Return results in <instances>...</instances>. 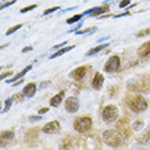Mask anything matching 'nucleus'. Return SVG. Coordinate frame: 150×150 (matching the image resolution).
Returning a JSON list of instances; mask_svg holds the SVG:
<instances>
[{
	"label": "nucleus",
	"instance_id": "nucleus-1",
	"mask_svg": "<svg viewBox=\"0 0 150 150\" xmlns=\"http://www.w3.org/2000/svg\"><path fill=\"white\" fill-rule=\"evenodd\" d=\"M127 88L134 92L147 93L150 91V73H144L136 76L127 83Z\"/></svg>",
	"mask_w": 150,
	"mask_h": 150
},
{
	"label": "nucleus",
	"instance_id": "nucleus-2",
	"mask_svg": "<svg viewBox=\"0 0 150 150\" xmlns=\"http://www.w3.org/2000/svg\"><path fill=\"white\" fill-rule=\"evenodd\" d=\"M102 138L106 145L112 148L119 147L125 143V137L123 134L113 129L105 130L102 134Z\"/></svg>",
	"mask_w": 150,
	"mask_h": 150
},
{
	"label": "nucleus",
	"instance_id": "nucleus-3",
	"mask_svg": "<svg viewBox=\"0 0 150 150\" xmlns=\"http://www.w3.org/2000/svg\"><path fill=\"white\" fill-rule=\"evenodd\" d=\"M127 104L130 109L136 113L142 112L148 108L147 101L140 94L128 100Z\"/></svg>",
	"mask_w": 150,
	"mask_h": 150
},
{
	"label": "nucleus",
	"instance_id": "nucleus-4",
	"mask_svg": "<svg viewBox=\"0 0 150 150\" xmlns=\"http://www.w3.org/2000/svg\"><path fill=\"white\" fill-rule=\"evenodd\" d=\"M93 125V121L88 116L77 117L73 122V127L77 132L84 134L91 130Z\"/></svg>",
	"mask_w": 150,
	"mask_h": 150
},
{
	"label": "nucleus",
	"instance_id": "nucleus-5",
	"mask_svg": "<svg viewBox=\"0 0 150 150\" xmlns=\"http://www.w3.org/2000/svg\"><path fill=\"white\" fill-rule=\"evenodd\" d=\"M116 129L123 134L126 139L129 138L132 136V127H130V120L128 117H122L116 123Z\"/></svg>",
	"mask_w": 150,
	"mask_h": 150
},
{
	"label": "nucleus",
	"instance_id": "nucleus-6",
	"mask_svg": "<svg viewBox=\"0 0 150 150\" xmlns=\"http://www.w3.org/2000/svg\"><path fill=\"white\" fill-rule=\"evenodd\" d=\"M119 116V109L114 105L105 106L102 112V119L107 123H111L116 121Z\"/></svg>",
	"mask_w": 150,
	"mask_h": 150
},
{
	"label": "nucleus",
	"instance_id": "nucleus-7",
	"mask_svg": "<svg viewBox=\"0 0 150 150\" xmlns=\"http://www.w3.org/2000/svg\"><path fill=\"white\" fill-rule=\"evenodd\" d=\"M79 145V140L76 136L67 134L63 137L59 144L60 150H75Z\"/></svg>",
	"mask_w": 150,
	"mask_h": 150
},
{
	"label": "nucleus",
	"instance_id": "nucleus-8",
	"mask_svg": "<svg viewBox=\"0 0 150 150\" xmlns=\"http://www.w3.org/2000/svg\"><path fill=\"white\" fill-rule=\"evenodd\" d=\"M40 128L39 127L31 128L28 130L25 135V142L28 146H35L37 145V141L39 139Z\"/></svg>",
	"mask_w": 150,
	"mask_h": 150
},
{
	"label": "nucleus",
	"instance_id": "nucleus-9",
	"mask_svg": "<svg viewBox=\"0 0 150 150\" xmlns=\"http://www.w3.org/2000/svg\"><path fill=\"white\" fill-rule=\"evenodd\" d=\"M120 58L117 55H113L108 59L104 66V71L108 73L115 72L120 68Z\"/></svg>",
	"mask_w": 150,
	"mask_h": 150
},
{
	"label": "nucleus",
	"instance_id": "nucleus-10",
	"mask_svg": "<svg viewBox=\"0 0 150 150\" xmlns=\"http://www.w3.org/2000/svg\"><path fill=\"white\" fill-rule=\"evenodd\" d=\"M64 108L69 113H75L79 108V100L75 97H69L64 102Z\"/></svg>",
	"mask_w": 150,
	"mask_h": 150
},
{
	"label": "nucleus",
	"instance_id": "nucleus-11",
	"mask_svg": "<svg viewBox=\"0 0 150 150\" xmlns=\"http://www.w3.org/2000/svg\"><path fill=\"white\" fill-rule=\"evenodd\" d=\"M60 129H61V125L59 122L57 120H54L46 123L42 127V130L43 133L47 134H55L59 132Z\"/></svg>",
	"mask_w": 150,
	"mask_h": 150
},
{
	"label": "nucleus",
	"instance_id": "nucleus-12",
	"mask_svg": "<svg viewBox=\"0 0 150 150\" xmlns=\"http://www.w3.org/2000/svg\"><path fill=\"white\" fill-rule=\"evenodd\" d=\"M15 138V134L13 130H3L0 135L1 147H5L9 145Z\"/></svg>",
	"mask_w": 150,
	"mask_h": 150
},
{
	"label": "nucleus",
	"instance_id": "nucleus-13",
	"mask_svg": "<svg viewBox=\"0 0 150 150\" xmlns=\"http://www.w3.org/2000/svg\"><path fill=\"white\" fill-rule=\"evenodd\" d=\"M87 69H88V67L86 65L77 67L76 69H75L70 72V76L73 78L75 80L79 81L85 77Z\"/></svg>",
	"mask_w": 150,
	"mask_h": 150
},
{
	"label": "nucleus",
	"instance_id": "nucleus-14",
	"mask_svg": "<svg viewBox=\"0 0 150 150\" xmlns=\"http://www.w3.org/2000/svg\"><path fill=\"white\" fill-rule=\"evenodd\" d=\"M104 81H105V77L101 73L97 71L94 76H93V79L92 80V86L94 90L96 91H100L102 86H103Z\"/></svg>",
	"mask_w": 150,
	"mask_h": 150
},
{
	"label": "nucleus",
	"instance_id": "nucleus-15",
	"mask_svg": "<svg viewBox=\"0 0 150 150\" xmlns=\"http://www.w3.org/2000/svg\"><path fill=\"white\" fill-rule=\"evenodd\" d=\"M36 92V85L34 83H29L23 89V94L28 98H32Z\"/></svg>",
	"mask_w": 150,
	"mask_h": 150
},
{
	"label": "nucleus",
	"instance_id": "nucleus-16",
	"mask_svg": "<svg viewBox=\"0 0 150 150\" xmlns=\"http://www.w3.org/2000/svg\"><path fill=\"white\" fill-rule=\"evenodd\" d=\"M138 55L142 57H146L150 54V40L146 41L140 46L138 50Z\"/></svg>",
	"mask_w": 150,
	"mask_h": 150
},
{
	"label": "nucleus",
	"instance_id": "nucleus-17",
	"mask_svg": "<svg viewBox=\"0 0 150 150\" xmlns=\"http://www.w3.org/2000/svg\"><path fill=\"white\" fill-rule=\"evenodd\" d=\"M64 96V91H62L61 92L56 94L55 96H54L53 98H51V99L50 100V105L53 107H55L57 108L60 105V104L62 103V100H63V98Z\"/></svg>",
	"mask_w": 150,
	"mask_h": 150
},
{
	"label": "nucleus",
	"instance_id": "nucleus-18",
	"mask_svg": "<svg viewBox=\"0 0 150 150\" xmlns=\"http://www.w3.org/2000/svg\"><path fill=\"white\" fill-rule=\"evenodd\" d=\"M32 69V64L28 65V66L23 69L22 71H21V72H19V73L17 74L15 76H13V78H12V79H9V80H7V81H6V83H13V82H16L19 79H21V78H22L23 76H25V74L27 73V72H28V71H29Z\"/></svg>",
	"mask_w": 150,
	"mask_h": 150
},
{
	"label": "nucleus",
	"instance_id": "nucleus-19",
	"mask_svg": "<svg viewBox=\"0 0 150 150\" xmlns=\"http://www.w3.org/2000/svg\"><path fill=\"white\" fill-rule=\"evenodd\" d=\"M75 47H76V46H75V45H72V46H69V47H64V48H62V49H59L57 52H56V53H54V54H52L51 56L50 57V59H54V58H55V57H61V56H62V55L65 54V53L69 52L70 50L74 49Z\"/></svg>",
	"mask_w": 150,
	"mask_h": 150
},
{
	"label": "nucleus",
	"instance_id": "nucleus-20",
	"mask_svg": "<svg viewBox=\"0 0 150 150\" xmlns=\"http://www.w3.org/2000/svg\"><path fill=\"white\" fill-rule=\"evenodd\" d=\"M108 43H106V44H101L98 46V47H94V48H92L87 52V54H86V56H92V55H94V54H98L100 51H101L102 50H104L105 48H106L107 47H108Z\"/></svg>",
	"mask_w": 150,
	"mask_h": 150
},
{
	"label": "nucleus",
	"instance_id": "nucleus-21",
	"mask_svg": "<svg viewBox=\"0 0 150 150\" xmlns=\"http://www.w3.org/2000/svg\"><path fill=\"white\" fill-rule=\"evenodd\" d=\"M137 141H138V142L141 143V144H145V143L149 142L150 141V130H147L144 134L138 137Z\"/></svg>",
	"mask_w": 150,
	"mask_h": 150
},
{
	"label": "nucleus",
	"instance_id": "nucleus-22",
	"mask_svg": "<svg viewBox=\"0 0 150 150\" xmlns=\"http://www.w3.org/2000/svg\"><path fill=\"white\" fill-rule=\"evenodd\" d=\"M144 126H145V123L142 120H137L134 122L131 127H132L134 130H135V131H140V130H142Z\"/></svg>",
	"mask_w": 150,
	"mask_h": 150
},
{
	"label": "nucleus",
	"instance_id": "nucleus-23",
	"mask_svg": "<svg viewBox=\"0 0 150 150\" xmlns=\"http://www.w3.org/2000/svg\"><path fill=\"white\" fill-rule=\"evenodd\" d=\"M108 10H109V7H108V6H101V7L98 8V10H95V11L91 15V16L95 17V16H98V15H101L102 14V13H105L108 12Z\"/></svg>",
	"mask_w": 150,
	"mask_h": 150
},
{
	"label": "nucleus",
	"instance_id": "nucleus-24",
	"mask_svg": "<svg viewBox=\"0 0 150 150\" xmlns=\"http://www.w3.org/2000/svg\"><path fill=\"white\" fill-rule=\"evenodd\" d=\"M83 17V15L81 14H76L74 15L73 17H70L69 19H67L66 22L67 24H69V25H71V24H74V23L77 22V21H79L80 19Z\"/></svg>",
	"mask_w": 150,
	"mask_h": 150
},
{
	"label": "nucleus",
	"instance_id": "nucleus-25",
	"mask_svg": "<svg viewBox=\"0 0 150 150\" xmlns=\"http://www.w3.org/2000/svg\"><path fill=\"white\" fill-rule=\"evenodd\" d=\"M97 29H98V28H97L96 26L89 27V28H85V29H83V30L78 31V32H76V35H83V34H86V33H89V32H95Z\"/></svg>",
	"mask_w": 150,
	"mask_h": 150
},
{
	"label": "nucleus",
	"instance_id": "nucleus-26",
	"mask_svg": "<svg viewBox=\"0 0 150 150\" xmlns=\"http://www.w3.org/2000/svg\"><path fill=\"white\" fill-rule=\"evenodd\" d=\"M13 104V98H8L5 101V106H4V108L3 110L2 111V113H5V112H9Z\"/></svg>",
	"mask_w": 150,
	"mask_h": 150
},
{
	"label": "nucleus",
	"instance_id": "nucleus-27",
	"mask_svg": "<svg viewBox=\"0 0 150 150\" xmlns=\"http://www.w3.org/2000/svg\"><path fill=\"white\" fill-rule=\"evenodd\" d=\"M22 24H19V25H16L14 26H13V27L10 28L9 29L7 30V32L6 33V35H10L13 34V33H14L15 32H17V30H19L22 27Z\"/></svg>",
	"mask_w": 150,
	"mask_h": 150
},
{
	"label": "nucleus",
	"instance_id": "nucleus-28",
	"mask_svg": "<svg viewBox=\"0 0 150 150\" xmlns=\"http://www.w3.org/2000/svg\"><path fill=\"white\" fill-rule=\"evenodd\" d=\"M150 34V28H145V29H143V30H141L138 33H136V36L137 37H144V36H146Z\"/></svg>",
	"mask_w": 150,
	"mask_h": 150
},
{
	"label": "nucleus",
	"instance_id": "nucleus-29",
	"mask_svg": "<svg viewBox=\"0 0 150 150\" xmlns=\"http://www.w3.org/2000/svg\"><path fill=\"white\" fill-rule=\"evenodd\" d=\"M36 7H37V5H35V4H33V5H31V6H26V7L21 9V10H20V12L22 13H25L28 12V11H31V10H32L33 9H35V8H36Z\"/></svg>",
	"mask_w": 150,
	"mask_h": 150
},
{
	"label": "nucleus",
	"instance_id": "nucleus-30",
	"mask_svg": "<svg viewBox=\"0 0 150 150\" xmlns=\"http://www.w3.org/2000/svg\"><path fill=\"white\" fill-rule=\"evenodd\" d=\"M61 9V7L60 6H54V7H52V8H50V9H47V10H46L43 12V14L44 15H48L50 14V13H52L55 12V11H57V10H60Z\"/></svg>",
	"mask_w": 150,
	"mask_h": 150
},
{
	"label": "nucleus",
	"instance_id": "nucleus-31",
	"mask_svg": "<svg viewBox=\"0 0 150 150\" xmlns=\"http://www.w3.org/2000/svg\"><path fill=\"white\" fill-rule=\"evenodd\" d=\"M17 3V0H11V1H9L7 3H6L5 4H3V5L1 6V10H3L4 8H6L8 6H10L13 5L14 3Z\"/></svg>",
	"mask_w": 150,
	"mask_h": 150
},
{
	"label": "nucleus",
	"instance_id": "nucleus-32",
	"mask_svg": "<svg viewBox=\"0 0 150 150\" xmlns=\"http://www.w3.org/2000/svg\"><path fill=\"white\" fill-rule=\"evenodd\" d=\"M12 98L16 100V101H21L24 100V95H23V94H21V93H15L14 95L13 96Z\"/></svg>",
	"mask_w": 150,
	"mask_h": 150
},
{
	"label": "nucleus",
	"instance_id": "nucleus-33",
	"mask_svg": "<svg viewBox=\"0 0 150 150\" xmlns=\"http://www.w3.org/2000/svg\"><path fill=\"white\" fill-rule=\"evenodd\" d=\"M130 3V0H122L120 3V8H125L126 6H127Z\"/></svg>",
	"mask_w": 150,
	"mask_h": 150
},
{
	"label": "nucleus",
	"instance_id": "nucleus-34",
	"mask_svg": "<svg viewBox=\"0 0 150 150\" xmlns=\"http://www.w3.org/2000/svg\"><path fill=\"white\" fill-rule=\"evenodd\" d=\"M12 74L13 71H5V72H3V73L1 74V80H3V79H4L5 78H6V77L10 76Z\"/></svg>",
	"mask_w": 150,
	"mask_h": 150
},
{
	"label": "nucleus",
	"instance_id": "nucleus-35",
	"mask_svg": "<svg viewBox=\"0 0 150 150\" xmlns=\"http://www.w3.org/2000/svg\"><path fill=\"white\" fill-rule=\"evenodd\" d=\"M50 110L49 108H47V107H42V108H40V110L38 111V113L40 114V115H43V114L47 113V112Z\"/></svg>",
	"mask_w": 150,
	"mask_h": 150
},
{
	"label": "nucleus",
	"instance_id": "nucleus-36",
	"mask_svg": "<svg viewBox=\"0 0 150 150\" xmlns=\"http://www.w3.org/2000/svg\"><path fill=\"white\" fill-rule=\"evenodd\" d=\"M42 116H32L31 117H29L30 121L32 122H35V121H39L40 120H42Z\"/></svg>",
	"mask_w": 150,
	"mask_h": 150
},
{
	"label": "nucleus",
	"instance_id": "nucleus-37",
	"mask_svg": "<svg viewBox=\"0 0 150 150\" xmlns=\"http://www.w3.org/2000/svg\"><path fill=\"white\" fill-rule=\"evenodd\" d=\"M32 50H33V48H32V47H26L22 50V51L21 52H22V53H27V52L32 51Z\"/></svg>",
	"mask_w": 150,
	"mask_h": 150
},
{
	"label": "nucleus",
	"instance_id": "nucleus-38",
	"mask_svg": "<svg viewBox=\"0 0 150 150\" xmlns=\"http://www.w3.org/2000/svg\"><path fill=\"white\" fill-rule=\"evenodd\" d=\"M66 43H68V41H64V42H62V43H60L59 45L54 46V47H53V48H54V49H56V48H58V47H62V46H64V45H65Z\"/></svg>",
	"mask_w": 150,
	"mask_h": 150
},
{
	"label": "nucleus",
	"instance_id": "nucleus-39",
	"mask_svg": "<svg viewBox=\"0 0 150 150\" xmlns=\"http://www.w3.org/2000/svg\"><path fill=\"white\" fill-rule=\"evenodd\" d=\"M130 13L128 12L127 13H122V14H119V15H116V16H114V17L115 18H117V17H123V16H127V15H129Z\"/></svg>",
	"mask_w": 150,
	"mask_h": 150
}]
</instances>
